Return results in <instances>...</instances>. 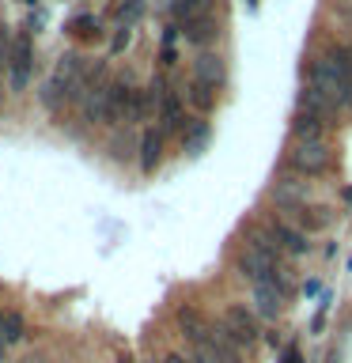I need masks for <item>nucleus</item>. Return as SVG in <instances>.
Returning a JSON list of instances; mask_svg holds the SVG:
<instances>
[{
    "label": "nucleus",
    "instance_id": "24",
    "mask_svg": "<svg viewBox=\"0 0 352 363\" xmlns=\"http://www.w3.org/2000/svg\"><path fill=\"white\" fill-rule=\"evenodd\" d=\"M129 42H133V27H118L110 34V53H125V50H129Z\"/></svg>",
    "mask_w": 352,
    "mask_h": 363
},
{
    "label": "nucleus",
    "instance_id": "20",
    "mask_svg": "<svg viewBox=\"0 0 352 363\" xmlns=\"http://www.w3.org/2000/svg\"><path fill=\"white\" fill-rule=\"evenodd\" d=\"M68 34H72V38H84V42H99L102 27H99L95 16H72L68 19Z\"/></svg>",
    "mask_w": 352,
    "mask_h": 363
},
{
    "label": "nucleus",
    "instance_id": "28",
    "mask_svg": "<svg viewBox=\"0 0 352 363\" xmlns=\"http://www.w3.org/2000/svg\"><path fill=\"white\" fill-rule=\"evenodd\" d=\"M189 363H220V359H216L204 345H197V352H193V359H189Z\"/></svg>",
    "mask_w": 352,
    "mask_h": 363
},
{
    "label": "nucleus",
    "instance_id": "12",
    "mask_svg": "<svg viewBox=\"0 0 352 363\" xmlns=\"http://www.w3.org/2000/svg\"><path fill=\"white\" fill-rule=\"evenodd\" d=\"M269 235H273V242H277L280 250H288V254H295V257H303L307 250H311V242H307V235L299 231L295 223H273L269 227Z\"/></svg>",
    "mask_w": 352,
    "mask_h": 363
},
{
    "label": "nucleus",
    "instance_id": "25",
    "mask_svg": "<svg viewBox=\"0 0 352 363\" xmlns=\"http://www.w3.org/2000/svg\"><path fill=\"white\" fill-rule=\"evenodd\" d=\"M329 57H334V61H337V65H341V68H345V72L352 76V45H341V50H334Z\"/></svg>",
    "mask_w": 352,
    "mask_h": 363
},
{
    "label": "nucleus",
    "instance_id": "9",
    "mask_svg": "<svg viewBox=\"0 0 352 363\" xmlns=\"http://www.w3.org/2000/svg\"><path fill=\"white\" fill-rule=\"evenodd\" d=\"M329 118H322V113L314 110H295L292 118V136L295 140H326V129H329Z\"/></svg>",
    "mask_w": 352,
    "mask_h": 363
},
{
    "label": "nucleus",
    "instance_id": "5",
    "mask_svg": "<svg viewBox=\"0 0 352 363\" xmlns=\"http://www.w3.org/2000/svg\"><path fill=\"white\" fill-rule=\"evenodd\" d=\"M136 91L141 84L125 72L118 79H110V91H106V125H125L133 118V102H136Z\"/></svg>",
    "mask_w": 352,
    "mask_h": 363
},
{
    "label": "nucleus",
    "instance_id": "15",
    "mask_svg": "<svg viewBox=\"0 0 352 363\" xmlns=\"http://www.w3.org/2000/svg\"><path fill=\"white\" fill-rule=\"evenodd\" d=\"M163 140L167 136L159 133V129H144L141 133V144H136V159H141V170H155L159 167V159H163Z\"/></svg>",
    "mask_w": 352,
    "mask_h": 363
},
{
    "label": "nucleus",
    "instance_id": "18",
    "mask_svg": "<svg viewBox=\"0 0 352 363\" xmlns=\"http://www.w3.org/2000/svg\"><path fill=\"white\" fill-rule=\"evenodd\" d=\"M292 220H295V227L307 235V231H322V227L329 223V212L318 208V204H303V208L292 212Z\"/></svg>",
    "mask_w": 352,
    "mask_h": 363
},
{
    "label": "nucleus",
    "instance_id": "6",
    "mask_svg": "<svg viewBox=\"0 0 352 363\" xmlns=\"http://www.w3.org/2000/svg\"><path fill=\"white\" fill-rule=\"evenodd\" d=\"M224 333H227V340L243 352V348H250L258 340V333H261V322L254 318V311H246V306H231V311L224 314Z\"/></svg>",
    "mask_w": 352,
    "mask_h": 363
},
{
    "label": "nucleus",
    "instance_id": "23",
    "mask_svg": "<svg viewBox=\"0 0 352 363\" xmlns=\"http://www.w3.org/2000/svg\"><path fill=\"white\" fill-rule=\"evenodd\" d=\"M23 329H27L23 314H19V311H4V348L19 345V340H23Z\"/></svg>",
    "mask_w": 352,
    "mask_h": 363
},
{
    "label": "nucleus",
    "instance_id": "13",
    "mask_svg": "<svg viewBox=\"0 0 352 363\" xmlns=\"http://www.w3.org/2000/svg\"><path fill=\"white\" fill-rule=\"evenodd\" d=\"M273 201L280 204V208H303V204H311V193H307V182H295V178H284L277 182V189H273Z\"/></svg>",
    "mask_w": 352,
    "mask_h": 363
},
{
    "label": "nucleus",
    "instance_id": "33",
    "mask_svg": "<svg viewBox=\"0 0 352 363\" xmlns=\"http://www.w3.org/2000/svg\"><path fill=\"white\" fill-rule=\"evenodd\" d=\"M23 4H38V0H23Z\"/></svg>",
    "mask_w": 352,
    "mask_h": 363
},
{
    "label": "nucleus",
    "instance_id": "11",
    "mask_svg": "<svg viewBox=\"0 0 352 363\" xmlns=\"http://www.w3.org/2000/svg\"><path fill=\"white\" fill-rule=\"evenodd\" d=\"M182 38L193 42L201 50V45H212L216 38H220V23H216V16H201V19H189V23H182Z\"/></svg>",
    "mask_w": 352,
    "mask_h": 363
},
{
    "label": "nucleus",
    "instance_id": "32",
    "mask_svg": "<svg viewBox=\"0 0 352 363\" xmlns=\"http://www.w3.org/2000/svg\"><path fill=\"white\" fill-rule=\"evenodd\" d=\"M0 102H4V84H0Z\"/></svg>",
    "mask_w": 352,
    "mask_h": 363
},
{
    "label": "nucleus",
    "instance_id": "4",
    "mask_svg": "<svg viewBox=\"0 0 352 363\" xmlns=\"http://www.w3.org/2000/svg\"><path fill=\"white\" fill-rule=\"evenodd\" d=\"M288 163L295 174H322L334 167V147L326 140H295V147L288 152Z\"/></svg>",
    "mask_w": 352,
    "mask_h": 363
},
{
    "label": "nucleus",
    "instance_id": "16",
    "mask_svg": "<svg viewBox=\"0 0 352 363\" xmlns=\"http://www.w3.org/2000/svg\"><path fill=\"white\" fill-rule=\"evenodd\" d=\"M182 106L186 102L182 99H175V95H167L163 102H159V133L163 136H170V133H186V118H182Z\"/></svg>",
    "mask_w": 352,
    "mask_h": 363
},
{
    "label": "nucleus",
    "instance_id": "10",
    "mask_svg": "<svg viewBox=\"0 0 352 363\" xmlns=\"http://www.w3.org/2000/svg\"><path fill=\"white\" fill-rule=\"evenodd\" d=\"M254 311L261 314V318H280V311H284V284H254Z\"/></svg>",
    "mask_w": 352,
    "mask_h": 363
},
{
    "label": "nucleus",
    "instance_id": "7",
    "mask_svg": "<svg viewBox=\"0 0 352 363\" xmlns=\"http://www.w3.org/2000/svg\"><path fill=\"white\" fill-rule=\"evenodd\" d=\"M235 265H238V272H243L250 284H269V280H273V284H284L280 269H273L269 261H265V257H258L250 246L238 250V261H235Z\"/></svg>",
    "mask_w": 352,
    "mask_h": 363
},
{
    "label": "nucleus",
    "instance_id": "8",
    "mask_svg": "<svg viewBox=\"0 0 352 363\" xmlns=\"http://www.w3.org/2000/svg\"><path fill=\"white\" fill-rule=\"evenodd\" d=\"M193 79H201L204 87H224L227 84V61L220 53H201L197 61H193Z\"/></svg>",
    "mask_w": 352,
    "mask_h": 363
},
{
    "label": "nucleus",
    "instance_id": "3",
    "mask_svg": "<svg viewBox=\"0 0 352 363\" xmlns=\"http://www.w3.org/2000/svg\"><path fill=\"white\" fill-rule=\"evenodd\" d=\"M31 72H34V38L31 30H16L11 38V53H8V87L11 91H23L31 84Z\"/></svg>",
    "mask_w": 352,
    "mask_h": 363
},
{
    "label": "nucleus",
    "instance_id": "27",
    "mask_svg": "<svg viewBox=\"0 0 352 363\" xmlns=\"http://www.w3.org/2000/svg\"><path fill=\"white\" fill-rule=\"evenodd\" d=\"M159 65H163V68H175V65H178L175 45H163V50H159Z\"/></svg>",
    "mask_w": 352,
    "mask_h": 363
},
{
    "label": "nucleus",
    "instance_id": "2",
    "mask_svg": "<svg viewBox=\"0 0 352 363\" xmlns=\"http://www.w3.org/2000/svg\"><path fill=\"white\" fill-rule=\"evenodd\" d=\"M311 87L326 91V95L334 99V102H341V106H345V102H352V76H348L329 53L318 57V61L311 65Z\"/></svg>",
    "mask_w": 352,
    "mask_h": 363
},
{
    "label": "nucleus",
    "instance_id": "21",
    "mask_svg": "<svg viewBox=\"0 0 352 363\" xmlns=\"http://www.w3.org/2000/svg\"><path fill=\"white\" fill-rule=\"evenodd\" d=\"M182 102H186V106H197V110H212V87H204L201 79H189L186 84V95H182Z\"/></svg>",
    "mask_w": 352,
    "mask_h": 363
},
{
    "label": "nucleus",
    "instance_id": "31",
    "mask_svg": "<svg viewBox=\"0 0 352 363\" xmlns=\"http://www.w3.org/2000/svg\"><path fill=\"white\" fill-rule=\"evenodd\" d=\"M163 363H189V359H182V356H167Z\"/></svg>",
    "mask_w": 352,
    "mask_h": 363
},
{
    "label": "nucleus",
    "instance_id": "22",
    "mask_svg": "<svg viewBox=\"0 0 352 363\" xmlns=\"http://www.w3.org/2000/svg\"><path fill=\"white\" fill-rule=\"evenodd\" d=\"M141 16H144V0H121V4L114 8V23H118V27H133Z\"/></svg>",
    "mask_w": 352,
    "mask_h": 363
},
{
    "label": "nucleus",
    "instance_id": "19",
    "mask_svg": "<svg viewBox=\"0 0 352 363\" xmlns=\"http://www.w3.org/2000/svg\"><path fill=\"white\" fill-rule=\"evenodd\" d=\"M204 144H209V121H189L186 133H182V152H186V155H197Z\"/></svg>",
    "mask_w": 352,
    "mask_h": 363
},
{
    "label": "nucleus",
    "instance_id": "14",
    "mask_svg": "<svg viewBox=\"0 0 352 363\" xmlns=\"http://www.w3.org/2000/svg\"><path fill=\"white\" fill-rule=\"evenodd\" d=\"M212 4L216 0H170L167 4V16L175 27H182V23L189 19H201V16H212Z\"/></svg>",
    "mask_w": 352,
    "mask_h": 363
},
{
    "label": "nucleus",
    "instance_id": "29",
    "mask_svg": "<svg viewBox=\"0 0 352 363\" xmlns=\"http://www.w3.org/2000/svg\"><path fill=\"white\" fill-rule=\"evenodd\" d=\"M280 363H303V356H299V348H284V356H280Z\"/></svg>",
    "mask_w": 352,
    "mask_h": 363
},
{
    "label": "nucleus",
    "instance_id": "17",
    "mask_svg": "<svg viewBox=\"0 0 352 363\" xmlns=\"http://www.w3.org/2000/svg\"><path fill=\"white\" fill-rule=\"evenodd\" d=\"M178 325H182V333H186L193 345H204V340H209V325H204V318L193 311V306H182L178 311Z\"/></svg>",
    "mask_w": 352,
    "mask_h": 363
},
{
    "label": "nucleus",
    "instance_id": "30",
    "mask_svg": "<svg viewBox=\"0 0 352 363\" xmlns=\"http://www.w3.org/2000/svg\"><path fill=\"white\" fill-rule=\"evenodd\" d=\"M0 348H4V311H0Z\"/></svg>",
    "mask_w": 352,
    "mask_h": 363
},
{
    "label": "nucleus",
    "instance_id": "1",
    "mask_svg": "<svg viewBox=\"0 0 352 363\" xmlns=\"http://www.w3.org/2000/svg\"><path fill=\"white\" fill-rule=\"evenodd\" d=\"M84 65H87V57H79L76 50L57 57V65L50 68V76H45V84H42V95H38L45 110H61L65 102L72 99L79 76H84Z\"/></svg>",
    "mask_w": 352,
    "mask_h": 363
},
{
    "label": "nucleus",
    "instance_id": "26",
    "mask_svg": "<svg viewBox=\"0 0 352 363\" xmlns=\"http://www.w3.org/2000/svg\"><path fill=\"white\" fill-rule=\"evenodd\" d=\"M129 147H133L129 136H118V140L110 144V152H114V159H129Z\"/></svg>",
    "mask_w": 352,
    "mask_h": 363
}]
</instances>
